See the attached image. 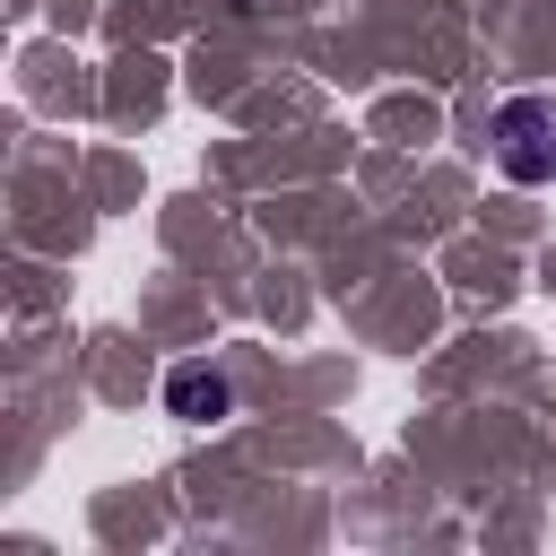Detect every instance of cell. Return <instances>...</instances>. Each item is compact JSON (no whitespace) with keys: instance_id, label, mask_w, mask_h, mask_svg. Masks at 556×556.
<instances>
[{"instance_id":"cell-1","label":"cell","mask_w":556,"mask_h":556,"mask_svg":"<svg viewBox=\"0 0 556 556\" xmlns=\"http://www.w3.org/2000/svg\"><path fill=\"white\" fill-rule=\"evenodd\" d=\"M165 400H174L182 417H217V408H226V382H217L208 365H182V374L165 382Z\"/></svg>"}]
</instances>
